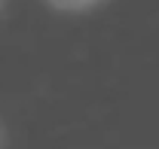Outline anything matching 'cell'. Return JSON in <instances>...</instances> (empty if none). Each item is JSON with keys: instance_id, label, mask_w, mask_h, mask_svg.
<instances>
[{"instance_id": "1", "label": "cell", "mask_w": 159, "mask_h": 149, "mask_svg": "<svg viewBox=\"0 0 159 149\" xmlns=\"http://www.w3.org/2000/svg\"><path fill=\"white\" fill-rule=\"evenodd\" d=\"M52 6H58V9H67V12H77V9H86V6H92L95 0H49Z\"/></svg>"}]
</instances>
